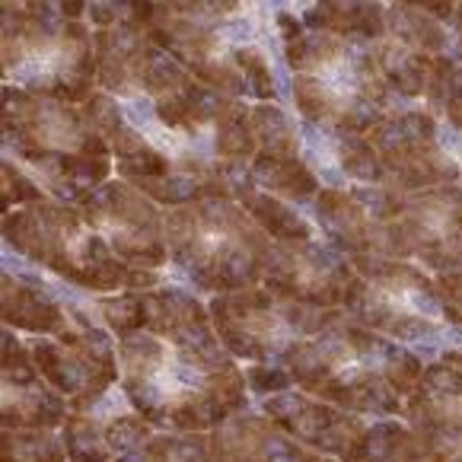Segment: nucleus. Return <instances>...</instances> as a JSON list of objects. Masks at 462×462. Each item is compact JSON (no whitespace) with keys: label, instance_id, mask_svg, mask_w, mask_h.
<instances>
[{"label":"nucleus","instance_id":"nucleus-5","mask_svg":"<svg viewBox=\"0 0 462 462\" xmlns=\"http://www.w3.org/2000/svg\"><path fill=\"white\" fill-rule=\"evenodd\" d=\"M170 265L201 293L262 284L274 239L236 198H201L166 211Z\"/></svg>","mask_w":462,"mask_h":462},{"label":"nucleus","instance_id":"nucleus-20","mask_svg":"<svg viewBox=\"0 0 462 462\" xmlns=\"http://www.w3.org/2000/svg\"><path fill=\"white\" fill-rule=\"evenodd\" d=\"M249 122L262 153H272V157H300V131L281 106H274V102H255V106H249Z\"/></svg>","mask_w":462,"mask_h":462},{"label":"nucleus","instance_id":"nucleus-14","mask_svg":"<svg viewBox=\"0 0 462 462\" xmlns=\"http://www.w3.org/2000/svg\"><path fill=\"white\" fill-rule=\"evenodd\" d=\"M70 402L35 367L26 335L4 326V430H61Z\"/></svg>","mask_w":462,"mask_h":462},{"label":"nucleus","instance_id":"nucleus-2","mask_svg":"<svg viewBox=\"0 0 462 462\" xmlns=\"http://www.w3.org/2000/svg\"><path fill=\"white\" fill-rule=\"evenodd\" d=\"M293 386L354 415L393 418L415 393L424 370L415 354L347 316L306 338L284 361Z\"/></svg>","mask_w":462,"mask_h":462},{"label":"nucleus","instance_id":"nucleus-21","mask_svg":"<svg viewBox=\"0 0 462 462\" xmlns=\"http://www.w3.org/2000/svg\"><path fill=\"white\" fill-rule=\"evenodd\" d=\"M386 32L402 45L415 48V51H428V55H440L447 45V35L440 29V20L421 14V10L408 7V4H395L386 14Z\"/></svg>","mask_w":462,"mask_h":462},{"label":"nucleus","instance_id":"nucleus-3","mask_svg":"<svg viewBox=\"0 0 462 462\" xmlns=\"http://www.w3.org/2000/svg\"><path fill=\"white\" fill-rule=\"evenodd\" d=\"M4 157L20 163L45 195L80 204L109 182L116 160L83 106L4 89Z\"/></svg>","mask_w":462,"mask_h":462},{"label":"nucleus","instance_id":"nucleus-16","mask_svg":"<svg viewBox=\"0 0 462 462\" xmlns=\"http://www.w3.org/2000/svg\"><path fill=\"white\" fill-rule=\"evenodd\" d=\"M386 14L380 0H316L303 14V26L341 39L376 42L386 35Z\"/></svg>","mask_w":462,"mask_h":462},{"label":"nucleus","instance_id":"nucleus-7","mask_svg":"<svg viewBox=\"0 0 462 462\" xmlns=\"http://www.w3.org/2000/svg\"><path fill=\"white\" fill-rule=\"evenodd\" d=\"M208 310L224 347L243 364H284L306 338L345 316L341 310L293 303L265 284L217 293Z\"/></svg>","mask_w":462,"mask_h":462},{"label":"nucleus","instance_id":"nucleus-4","mask_svg":"<svg viewBox=\"0 0 462 462\" xmlns=\"http://www.w3.org/2000/svg\"><path fill=\"white\" fill-rule=\"evenodd\" d=\"M4 243L16 259L32 262L74 291L122 293L166 284L163 272H141L118 259L87 224L77 204L35 201L4 214Z\"/></svg>","mask_w":462,"mask_h":462},{"label":"nucleus","instance_id":"nucleus-26","mask_svg":"<svg viewBox=\"0 0 462 462\" xmlns=\"http://www.w3.org/2000/svg\"><path fill=\"white\" fill-rule=\"evenodd\" d=\"M437 291H440V300H443V316L462 328V272L440 274Z\"/></svg>","mask_w":462,"mask_h":462},{"label":"nucleus","instance_id":"nucleus-12","mask_svg":"<svg viewBox=\"0 0 462 462\" xmlns=\"http://www.w3.org/2000/svg\"><path fill=\"white\" fill-rule=\"evenodd\" d=\"M354 265L345 252L316 239H284L272 245V259L262 274V284L274 293L303 306L341 310Z\"/></svg>","mask_w":462,"mask_h":462},{"label":"nucleus","instance_id":"nucleus-17","mask_svg":"<svg viewBox=\"0 0 462 462\" xmlns=\"http://www.w3.org/2000/svg\"><path fill=\"white\" fill-rule=\"evenodd\" d=\"M230 185H233V198L243 204L245 214H249L274 243H284V239H313V220H306L293 204L281 201L278 195L259 189V185L249 179V172L233 176Z\"/></svg>","mask_w":462,"mask_h":462},{"label":"nucleus","instance_id":"nucleus-27","mask_svg":"<svg viewBox=\"0 0 462 462\" xmlns=\"http://www.w3.org/2000/svg\"><path fill=\"white\" fill-rule=\"evenodd\" d=\"M395 4H408V7L421 10L434 20H449L456 14V0H395Z\"/></svg>","mask_w":462,"mask_h":462},{"label":"nucleus","instance_id":"nucleus-24","mask_svg":"<svg viewBox=\"0 0 462 462\" xmlns=\"http://www.w3.org/2000/svg\"><path fill=\"white\" fill-rule=\"evenodd\" d=\"M89 0H4V10L29 16H61V20H80L87 14Z\"/></svg>","mask_w":462,"mask_h":462},{"label":"nucleus","instance_id":"nucleus-13","mask_svg":"<svg viewBox=\"0 0 462 462\" xmlns=\"http://www.w3.org/2000/svg\"><path fill=\"white\" fill-rule=\"evenodd\" d=\"M259 408L297 443H303L319 456H332L338 462H354V456L364 447V437H367L361 415L316 399L300 386L265 395V399H259Z\"/></svg>","mask_w":462,"mask_h":462},{"label":"nucleus","instance_id":"nucleus-23","mask_svg":"<svg viewBox=\"0 0 462 462\" xmlns=\"http://www.w3.org/2000/svg\"><path fill=\"white\" fill-rule=\"evenodd\" d=\"M0 179H4V211H16V208H26V204L48 198L42 185L10 157H4V163H0Z\"/></svg>","mask_w":462,"mask_h":462},{"label":"nucleus","instance_id":"nucleus-15","mask_svg":"<svg viewBox=\"0 0 462 462\" xmlns=\"http://www.w3.org/2000/svg\"><path fill=\"white\" fill-rule=\"evenodd\" d=\"M214 462H310L313 449L281 430L265 411L243 408L208 434Z\"/></svg>","mask_w":462,"mask_h":462},{"label":"nucleus","instance_id":"nucleus-8","mask_svg":"<svg viewBox=\"0 0 462 462\" xmlns=\"http://www.w3.org/2000/svg\"><path fill=\"white\" fill-rule=\"evenodd\" d=\"M354 281L341 313L370 332L402 341L440 335L443 300L437 284L415 265L386 255H351Z\"/></svg>","mask_w":462,"mask_h":462},{"label":"nucleus","instance_id":"nucleus-19","mask_svg":"<svg viewBox=\"0 0 462 462\" xmlns=\"http://www.w3.org/2000/svg\"><path fill=\"white\" fill-rule=\"evenodd\" d=\"M116 462H214L208 434H172V430H157L150 434L141 447L125 453Z\"/></svg>","mask_w":462,"mask_h":462},{"label":"nucleus","instance_id":"nucleus-11","mask_svg":"<svg viewBox=\"0 0 462 462\" xmlns=\"http://www.w3.org/2000/svg\"><path fill=\"white\" fill-rule=\"evenodd\" d=\"M61 440L70 462H116L134 447H141L153 428L131 405L122 383L99 395L70 402L61 424Z\"/></svg>","mask_w":462,"mask_h":462},{"label":"nucleus","instance_id":"nucleus-9","mask_svg":"<svg viewBox=\"0 0 462 462\" xmlns=\"http://www.w3.org/2000/svg\"><path fill=\"white\" fill-rule=\"evenodd\" d=\"M77 208L125 265L141 272H163L170 265L166 211L131 182H106Z\"/></svg>","mask_w":462,"mask_h":462},{"label":"nucleus","instance_id":"nucleus-22","mask_svg":"<svg viewBox=\"0 0 462 462\" xmlns=\"http://www.w3.org/2000/svg\"><path fill=\"white\" fill-rule=\"evenodd\" d=\"M4 462H70L58 430H4Z\"/></svg>","mask_w":462,"mask_h":462},{"label":"nucleus","instance_id":"nucleus-18","mask_svg":"<svg viewBox=\"0 0 462 462\" xmlns=\"http://www.w3.org/2000/svg\"><path fill=\"white\" fill-rule=\"evenodd\" d=\"M245 172L259 189L272 191L287 204H313L322 191L319 176L303 157H272L259 150Z\"/></svg>","mask_w":462,"mask_h":462},{"label":"nucleus","instance_id":"nucleus-6","mask_svg":"<svg viewBox=\"0 0 462 462\" xmlns=\"http://www.w3.org/2000/svg\"><path fill=\"white\" fill-rule=\"evenodd\" d=\"M4 77L39 99L83 106L96 93V42L80 20L4 10Z\"/></svg>","mask_w":462,"mask_h":462},{"label":"nucleus","instance_id":"nucleus-10","mask_svg":"<svg viewBox=\"0 0 462 462\" xmlns=\"http://www.w3.org/2000/svg\"><path fill=\"white\" fill-rule=\"evenodd\" d=\"M35 367L68 402L118 386V338L102 326H77L58 335H26Z\"/></svg>","mask_w":462,"mask_h":462},{"label":"nucleus","instance_id":"nucleus-1","mask_svg":"<svg viewBox=\"0 0 462 462\" xmlns=\"http://www.w3.org/2000/svg\"><path fill=\"white\" fill-rule=\"evenodd\" d=\"M122 389L153 430L211 434L249 408L245 370L220 341L208 303L185 287H147V316L118 338Z\"/></svg>","mask_w":462,"mask_h":462},{"label":"nucleus","instance_id":"nucleus-25","mask_svg":"<svg viewBox=\"0 0 462 462\" xmlns=\"http://www.w3.org/2000/svg\"><path fill=\"white\" fill-rule=\"evenodd\" d=\"M243 370H245V383H249V393H255L259 399L284 393V389L293 386L284 364H245Z\"/></svg>","mask_w":462,"mask_h":462}]
</instances>
